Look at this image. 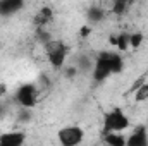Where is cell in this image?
Masks as SVG:
<instances>
[{"label":"cell","mask_w":148,"mask_h":146,"mask_svg":"<svg viewBox=\"0 0 148 146\" xmlns=\"http://www.w3.org/2000/svg\"><path fill=\"white\" fill-rule=\"evenodd\" d=\"M122 71H124V57L115 50L114 52L105 50V52H100L93 60L91 77L95 83H103L110 76L121 74Z\"/></svg>","instance_id":"obj_1"},{"label":"cell","mask_w":148,"mask_h":146,"mask_svg":"<svg viewBox=\"0 0 148 146\" xmlns=\"http://www.w3.org/2000/svg\"><path fill=\"white\" fill-rule=\"evenodd\" d=\"M129 126H131V117L121 107H112L102 113V134L126 132Z\"/></svg>","instance_id":"obj_2"},{"label":"cell","mask_w":148,"mask_h":146,"mask_svg":"<svg viewBox=\"0 0 148 146\" xmlns=\"http://www.w3.org/2000/svg\"><path fill=\"white\" fill-rule=\"evenodd\" d=\"M14 102L23 110H33L40 102V89L35 83H23L14 93Z\"/></svg>","instance_id":"obj_3"},{"label":"cell","mask_w":148,"mask_h":146,"mask_svg":"<svg viewBox=\"0 0 148 146\" xmlns=\"http://www.w3.org/2000/svg\"><path fill=\"white\" fill-rule=\"evenodd\" d=\"M84 129L77 124H69V126H62L57 131V143L59 146H79L84 141Z\"/></svg>","instance_id":"obj_4"},{"label":"cell","mask_w":148,"mask_h":146,"mask_svg":"<svg viewBox=\"0 0 148 146\" xmlns=\"http://www.w3.org/2000/svg\"><path fill=\"white\" fill-rule=\"evenodd\" d=\"M67 57H69V46L66 43H62V41H52L48 45L47 59H48V64L53 69H64V65L67 62Z\"/></svg>","instance_id":"obj_5"},{"label":"cell","mask_w":148,"mask_h":146,"mask_svg":"<svg viewBox=\"0 0 148 146\" xmlns=\"http://www.w3.org/2000/svg\"><path fill=\"white\" fill-rule=\"evenodd\" d=\"M0 145L24 146L26 145V132L24 131H5L0 134Z\"/></svg>","instance_id":"obj_6"},{"label":"cell","mask_w":148,"mask_h":146,"mask_svg":"<svg viewBox=\"0 0 148 146\" xmlns=\"http://www.w3.org/2000/svg\"><path fill=\"white\" fill-rule=\"evenodd\" d=\"M126 146H148V131L147 127L140 126L136 127L129 136H127V143Z\"/></svg>","instance_id":"obj_7"},{"label":"cell","mask_w":148,"mask_h":146,"mask_svg":"<svg viewBox=\"0 0 148 146\" xmlns=\"http://www.w3.org/2000/svg\"><path fill=\"white\" fill-rule=\"evenodd\" d=\"M52 17H53V10H52V7L43 5L36 14H35L33 23L38 26V29H43V28H47V24L52 21Z\"/></svg>","instance_id":"obj_8"},{"label":"cell","mask_w":148,"mask_h":146,"mask_svg":"<svg viewBox=\"0 0 148 146\" xmlns=\"http://www.w3.org/2000/svg\"><path fill=\"white\" fill-rule=\"evenodd\" d=\"M24 7L23 0H0V16H12Z\"/></svg>","instance_id":"obj_9"},{"label":"cell","mask_w":148,"mask_h":146,"mask_svg":"<svg viewBox=\"0 0 148 146\" xmlns=\"http://www.w3.org/2000/svg\"><path fill=\"white\" fill-rule=\"evenodd\" d=\"M105 146H126L127 136L124 132H114V134H102Z\"/></svg>","instance_id":"obj_10"},{"label":"cell","mask_w":148,"mask_h":146,"mask_svg":"<svg viewBox=\"0 0 148 146\" xmlns=\"http://www.w3.org/2000/svg\"><path fill=\"white\" fill-rule=\"evenodd\" d=\"M86 17H88L90 23H100V21H103V17H105V10H103L102 5L93 3V5L88 7V10H86Z\"/></svg>","instance_id":"obj_11"},{"label":"cell","mask_w":148,"mask_h":146,"mask_svg":"<svg viewBox=\"0 0 148 146\" xmlns=\"http://www.w3.org/2000/svg\"><path fill=\"white\" fill-rule=\"evenodd\" d=\"M110 43L119 50V52H126L129 50V33H119V35H112Z\"/></svg>","instance_id":"obj_12"},{"label":"cell","mask_w":148,"mask_h":146,"mask_svg":"<svg viewBox=\"0 0 148 146\" xmlns=\"http://www.w3.org/2000/svg\"><path fill=\"white\" fill-rule=\"evenodd\" d=\"M134 102H136V103L148 102V83L147 81H143V83L134 89Z\"/></svg>","instance_id":"obj_13"},{"label":"cell","mask_w":148,"mask_h":146,"mask_svg":"<svg viewBox=\"0 0 148 146\" xmlns=\"http://www.w3.org/2000/svg\"><path fill=\"white\" fill-rule=\"evenodd\" d=\"M143 41H145V35L141 31H131L129 33V48L136 50L143 45Z\"/></svg>","instance_id":"obj_14"},{"label":"cell","mask_w":148,"mask_h":146,"mask_svg":"<svg viewBox=\"0 0 148 146\" xmlns=\"http://www.w3.org/2000/svg\"><path fill=\"white\" fill-rule=\"evenodd\" d=\"M127 7H129V3H127V2L117 0V2H115V3L112 5V12H114V14H124Z\"/></svg>","instance_id":"obj_15"},{"label":"cell","mask_w":148,"mask_h":146,"mask_svg":"<svg viewBox=\"0 0 148 146\" xmlns=\"http://www.w3.org/2000/svg\"><path fill=\"white\" fill-rule=\"evenodd\" d=\"M7 91H9V86H7L5 83H0V98H2V96H5V95H7Z\"/></svg>","instance_id":"obj_16"},{"label":"cell","mask_w":148,"mask_h":146,"mask_svg":"<svg viewBox=\"0 0 148 146\" xmlns=\"http://www.w3.org/2000/svg\"><path fill=\"white\" fill-rule=\"evenodd\" d=\"M90 33H91V28H90V26H83V29H81V36L84 38V36H88Z\"/></svg>","instance_id":"obj_17"},{"label":"cell","mask_w":148,"mask_h":146,"mask_svg":"<svg viewBox=\"0 0 148 146\" xmlns=\"http://www.w3.org/2000/svg\"><path fill=\"white\" fill-rule=\"evenodd\" d=\"M0 146H12V145H0Z\"/></svg>","instance_id":"obj_18"}]
</instances>
